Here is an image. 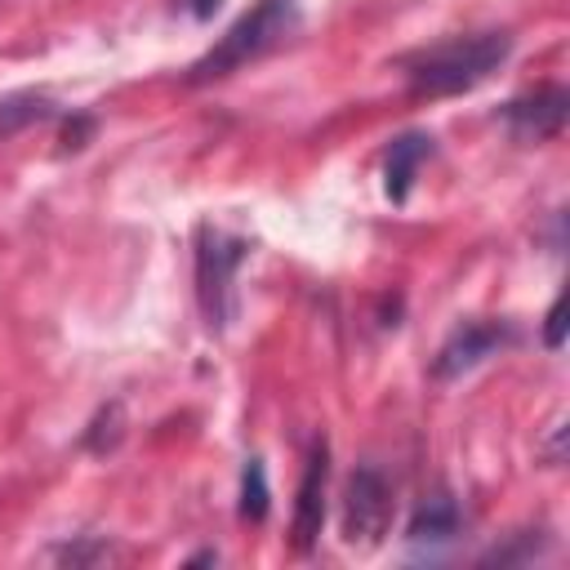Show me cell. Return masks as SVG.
Listing matches in <instances>:
<instances>
[{"instance_id": "cell-12", "label": "cell", "mask_w": 570, "mask_h": 570, "mask_svg": "<svg viewBox=\"0 0 570 570\" xmlns=\"http://www.w3.org/2000/svg\"><path fill=\"white\" fill-rule=\"evenodd\" d=\"M561 334H566V298H552V307L543 316V343L552 352H561Z\"/></svg>"}, {"instance_id": "cell-14", "label": "cell", "mask_w": 570, "mask_h": 570, "mask_svg": "<svg viewBox=\"0 0 570 570\" xmlns=\"http://www.w3.org/2000/svg\"><path fill=\"white\" fill-rule=\"evenodd\" d=\"M187 18H196V22H205V18H214V9L223 4V0H174Z\"/></svg>"}, {"instance_id": "cell-4", "label": "cell", "mask_w": 570, "mask_h": 570, "mask_svg": "<svg viewBox=\"0 0 570 570\" xmlns=\"http://www.w3.org/2000/svg\"><path fill=\"white\" fill-rule=\"evenodd\" d=\"M396 490L379 463H361L343 490V543L356 552H374L392 534Z\"/></svg>"}, {"instance_id": "cell-5", "label": "cell", "mask_w": 570, "mask_h": 570, "mask_svg": "<svg viewBox=\"0 0 570 570\" xmlns=\"http://www.w3.org/2000/svg\"><path fill=\"white\" fill-rule=\"evenodd\" d=\"M508 343H517V330L503 325V321H463L450 330V338L436 347V361H432V374L436 379H459L468 370H476L485 356L503 352Z\"/></svg>"}, {"instance_id": "cell-3", "label": "cell", "mask_w": 570, "mask_h": 570, "mask_svg": "<svg viewBox=\"0 0 570 570\" xmlns=\"http://www.w3.org/2000/svg\"><path fill=\"white\" fill-rule=\"evenodd\" d=\"M245 240L232 236V232H218V227H200V240H196V303L205 312V325L209 330H223L236 312V272L245 263Z\"/></svg>"}, {"instance_id": "cell-8", "label": "cell", "mask_w": 570, "mask_h": 570, "mask_svg": "<svg viewBox=\"0 0 570 570\" xmlns=\"http://www.w3.org/2000/svg\"><path fill=\"white\" fill-rule=\"evenodd\" d=\"M463 525H468V517H463L459 499H454V494H432V499H423V503L414 508V517H410V525H405V543L432 552V548L454 543V539L463 534Z\"/></svg>"}, {"instance_id": "cell-6", "label": "cell", "mask_w": 570, "mask_h": 570, "mask_svg": "<svg viewBox=\"0 0 570 570\" xmlns=\"http://www.w3.org/2000/svg\"><path fill=\"white\" fill-rule=\"evenodd\" d=\"M325 485H330V445L325 436L312 441L307 463H303V481H298V499H294V521H289V543L294 552H312L325 525Z\"/></svg>"}, {"instance_id": "cell-7", "label": "cell", "mask_w": 570, "mask_h": 570, "mask_svg": "<svg viewBox=\"0 0 570 570\" xmlns=\"http://www.w3.org/2000/svg\"><path fill=\"white\" fill-rule=\"evenodd\" d=\"M566 116H570V94L561 85H543L534 94H521L503 107V120L512 129L517 142H548L566 129Z\"/></svg>"}, {"instance_id": "cell-9", "label": "cell", "mask_w": 570, "mask_h": 570, "mask_svg": "<svg viewBox=\"0 0 570 570\" xmlns=\"http://www.w3.org/2000/svg\"><path fill=\"white\" fill-rule=\"evenodd\" d=\"M428 156H432V134L410 129V134L392 138V147H387V156H383V191H387L392 200H405L410 187H414V174H419V165H423Z\"/></svg>"}, {"instance_id": "cell-11", "label": "cell", "mask_w": 570, "mask_h": 570, "mask_svg": "<svg viewBox=\"0 0 570 570\" xmlns=\"http://www.w3.org/2000/svg\"><path fill=\"white\" fill-rule=\"evenodd\" d=\"M49 116V98L45 94H9V98H0V138H9V134H18L22 125H31V120H45Z\"/></svg>"}, {"instance_id": "cell-10", "label": "cell", "mask_w": 570, "mask_h": 570, "mask_svg": "<svg viewBox=\"0 0 570 570\" xmlns=\"http://www.w3.org/2000/svg\"><path fill=\"white\" fill-rule=\"evenodd\" d=\"M272 508V490H267V472H263V459H249L245 472H240V521H263Z\"/></svg>"}, {"instance_id": "cell-2", "label": "cell", "mask_w": 570, "mask_h": 570, "mask_svg": "<svg viewBox=\"0 0 570 570\" xmlns=\"http://www.w3.org/2000/svg\"><path fill=\"white\" fill-rule=\"evenodd\" d=\"M298 27V0H254V9H245L187 71L191 85H214L232 71H240L245 62L263 58L267 49H276L289 31Z\"/></svg>"}, {"instance_id": "cell-1", "label": "cell", "mask_w": 570, "mask_h": 570, "mask_svg": "<svg viewBox=\"0 0 570 570\" xmlns=\"http://www.w3.org/2000/svg\"><path fill=\"white\" fill-rule=\"evenodd\" d=\"M512 53V36L508 31H472V36H450L436 45H423L414 53L401 58L405 85L419 98H450V94H468L481 80H490Z\"/></svg>"}, {"instance_id": "cell-13", "label": "cell", "mask_w": 570, "mask_h": 570, "mask_svg": "<svg viewBox=\"0 0 570 570\" xmlns=\"http://www.w3.org/2000/svg\"><path fill=\"white\" fill-rule=\"evenodd\" d=\"M89 134H94V120H89V116H76V120L62 129V147H85Z\"/></svg>"}]
</instances>
